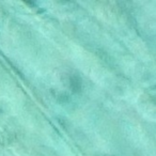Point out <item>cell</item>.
<instances>
[{
    "label": "cell",
    "mask_w": 156,
    "mask_h": 156,
    "mask_svg": "<svg viewBox=\"0 0 156 156\" xmlns=\"http://www.w3.org/2000/svg\"><path fill=\"white\" fill-rule=\"evenodd\" d=\"M69 87L71 90L75 93L80 92L83 89V80H81L80 76L77 74H69Z\"/></svg>",
    "instance_id": "obj_1"
},
{
    "label": "cell",
    "mask_w": 156,
    "mask_h": 156,
    "mask_svg": "<svg viewBox=\"0 0 156 156\" xmlns=\"http://www.w3.org/2000/svg\"><path fill=\"white\" fill-rule=\"evenodd\" d=\"M105 156H110V155H105Z\"/></svg>",
    "instance_id": "obj_2"
}]
</instances>
